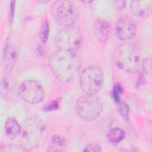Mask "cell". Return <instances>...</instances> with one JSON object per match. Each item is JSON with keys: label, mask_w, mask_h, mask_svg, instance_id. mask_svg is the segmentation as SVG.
I'll return each mask as SVG.
<instances>
[{"label": "cell", "mask_w": 152, "mask_h": 152, "mask_svg": "<svg viewBox=\"0 0 152 152\" xmlns=\"http://www.w3.org/2000/svg\"><path fill=\"white\" fill-rule=\"evenodd\" d=\"M49 65L57 80L67 83L78 72L81 63L75 52L59 49L49 56Z\"/></svg>", "instance_id": "1"}, {"label": "cell", "mask_w": 152, "mask_h": 152, "mask_svg": "<svg viewBox=\"0 0 152 152\" xmlns=\"http://www.w3.org/2000/svg\"><path fill=\"white\" fill-rule=\"evenodd\" d=\"M114 59L117 66L129 73H137L142 69V55L139 48L131 42L119 45L115 49Z\"/></svg>", "instance_id": "2"}, {"label": "cell", "mask_w": 152, "mask_h": 152, "mask_svg": "<svg viewBox=\"0 0 152 152\" xmlns=\"http://www.w3.org/2000/svg\"><path fill=\"white\" fill-rule=\"evenodd\" d=\"M50 12L59 24L66 27H71L77 21L79 15L75 3L66 0L55 1L50 7Z\"/></svg>", "instance_id": "3"}, {"label": "cell", "mask_w": 152, "mask_h": 152, "mask_svg": "<svg viewBox=\"0 0 152 152\" xmlns=\"http://www.w3.org/2000/svg\"><path fill=\"white\" fill-rule=\"evenodd\" d=\"M75 109L81 119L92 121L96 119L101 114L103 104L100 99L95 94H86L78 99Z\"/></svg>", "instance_id": "4"}, {"label": "cell", "mask_w": 152, "mask_h": 152, "mask_svg": "<svg viewBox=\"0 0 152 152\" xmlns=\"http://www.w3.org/2000/svg\"><path fill=\"white\" fill-rule=\"evenodd\" d=\"M55 42L59 49L75 52L82 46L83 35L78 28L68 27L56 34Z\"/></svg>", "instance_id": "5"}, {"label": "cell", "mask_w": 152, "mask_h": 152, "mask_svg": "<svg viewBox=\"0 0 152 152\" xmlns=\"http://www.w3.org/2000/svg\"><path fill=\"white\" fill-rule=\"evenodd\" d=\"M103 73L97 66H89L85 68L80 76V85L86 94H95L102 88Z\"/></svg>", "instance_id": "6"}, {"label": "cell", "mask_w": 152, "mask_h": 152, "mask_svg": "<svg viewBox=\"0 0 152 152\" xmlns=\"http://www.w3.org/2000/svg\"><path fill=\"white\" fill-rule=\"evenodd\" d=\"M18 94L26 102L36 104L41 102L44 98V91L37 81L33 80H26L18 87Z\"/></svg>", "instance_id": "7"}, {"label": "cell", "mask_w": 152, "mask_h": 152, "mask_svg": "<svg viewBox=\"0 0 152 152\" xmlns=\"http://www.w3.org/2000/svg\"><path fill=\"white\" fill-rule=\"evenodd\" d=\"M39 122L29 120L21 128V138L23 146L27 148H34L40 142L43 135V129Z\"/></svg>", "instance_id": "8"}, {"label": "cell", "mask_w": 152, "mask_h": 152, "mask_svg": "<svg viewBox=\"0 0 152 152\" xmlns=\"http://www.w3.org/2000/svg\"><path fill=\"white\" fill-rule=\"evenodd\" d=\"M136 25L134 21L128 17H122L116 22L115 32L121 40H127L133 38L136 34Z\"/></svg>", "instance_id": "9"}, {"label": "cell", "mask_w": 152, "mask_h": 152, "mask_svg": "<svg viewBox=\"0 0 152 152\" xmlns=\"http://www.w3.org/2000/svg\"><path fill=\"white\" fill-rule=\"evenodd\" d=\"M17 57V48L13 45H7L3 53L2 64L4 68L7 71H11L15 65Z\"/></svg>", "instance_id": "10"}, {"label": "cell", "mask_w": 152, "mask_h": 152, "mask_svg": "<svg viewBox=\"0 0 152 152\" xmlns=\"http://www.w3.org/2000/svg\"><path fill=\"white\" fill-rule=\"evenodd\" d=\"M152 1L151 0L132 1L130 4L131 12L137 17H144L151 11Z\"/></svg>", "instance_id": "11"}, {"label": "cell", "mask_w": 152, "mask_h": 152, "mask_svg": "<svg viewBox=\"0 0 152 152\" xmlns=\"http://www.w3.org/2000/svg\"><path fill=\"white\" fill-rule=\"evenodd\" d=\"M110 30L111 28L109 23L103 19H97L94 23V34L96 38L102 42H105L107 40Z\"/></svg>", "instance_id": "12"}, {"label": "cell", "mask_w": 152, "mask_h": 152, "mask_svg": "<svg viewBox=\"0 0 152 152\" xmlns=\"http://www.w3.org/2000/svg\"><path fill=\"white\" fill-rule=\"evenodd\" d=\"M21 128L14 118H8L5 121V133L6 136L11 140H13L20 135Z\"/></svg>", "instance_id": "13"}, {"label": "cell", "mask_w": 152, "mask_h": 152, "mask_svg": "<svg viewBox=\"0 0 152 152\" xmlns=\"http://www.w3.org/2000/svg\"><path fill=\"white\" fill-rule=\"evenodd\" d=\"M125 137V131L118 127L112 128L107 135V141L113 145H116L124 139Z\"/></svg>", "instance_id": "14"}, {"label": "cell", "mask_w": 152, "mask_h": 152, "mask_svg": "<svg viewBox=\"0 0 152 152\" xmlns=\"http://www.w3.org/2000/svg\"><path fill=\"white\" fill-rule=\"evenodd\" d=\"M12 86L9 80L4 77L1 81V94L4 99H8L11 94Z\"/></svg>", "instance_id": "15"}, {"label": "cell", "mask_w": 152, "mask_h": 152, "mask_svg": "<svg viewBox=\"0 0 152 152\" xmlns=\"http://www.w3.org/2000/svg\"><path fill=\"white\" fill-rule=\"evenodd\" d=\"M123 92V88L122 86L119 83H116L114 85L112 90V97L113 100L119 103L121 102V97Z\"/></svg>", "instance_id": "16"}, {"label": "cell", "mask_w": 152, "mask_h": 152, "mask_svg": "<svg viewBox=\"0 0 152 152\" xmlns=\"http://www.w3.org/2000/svg\"><path fill=\"white\" fill-rule=\"evenodd\" d=\"M49 34V25L47 21H45L42 24V27L40 32V37L42 42H46Z\"/></svg>", "instance_id": "17"}, {"label": "cell", "mask_w": 152, "mask_h": 152, "mask_svg": "<svg viewBox=\"0 0 152 152\" xmlns=\"http://www.w3.org/2000/svg\"><path fill=\"white\" fill-rule=\"evenodd\" d=\"M27 150L23 146L17 145H7L1 148V151H24Z\"/></svg>", "instance_id": "18"}, {"label": "cell", "mask_w": 152, "mask_h": 152, "mask_svg": "<svg viewBox=\"0 0 152 152\" xmlns=\"http://www.w3.org/2000/svg\"><path fill=\"white\" fill-rule=\"evenodd\" d=\"M100 146L96 144H91L85 147L84 151H101Z\"/></svg>", "instance_id": "19"}, {"label": "cell", "mask_w": 152, "mask_h": 152, "mask_svg": "<svg viewBox=\"0 0 152 152\" xmlns=\"http://www.w3.org/2000/svg\"><path fill=\"white\" fill-rule=\"evenodd\" d=\"M141 69H143L146 74L151 72V62L150 59H146L142 61Z\"/></svg>", "instance_id": "20"}, {"label": "cell", "mask_w": 152, "mask_h": 152, "mask_svg": "<svg viewBox=\"0 0 152 152\" xmlns=\"http://www.w3.org/2000/svg\"><path fill=\"white\" fill-rule=\"evenodd\" d=\"M119 110L121 112V113L126 118L127 115H128V106L123 103H119Z\"/></svg>", "instance_id": "21"}, {"label": "cell", "mask_w": 152, "mask_h": 152, "mask_svg": "<svg viewBox=\"0 0 152 152\" xmlns=\"http://www.w3.org/2000/svg\"><path fill=\"white\" fill-rule=\"evenodd\" d=\"M58 107V103L57 102H53L49 104H47V105L45 107V110L46 111H50L52 110H55Z\"/></svg>", "instance_id": "22"}, {"label": "cell", "mask_w": 152, "mask_h": 152, "mask_svg": "<svg viewBox=\"0 0 152 152\" xmlns=\"http://www.w3.org/2000/svg\"><path fill=\"white\" fill-rule=\"evenodd\" d=\"M113 6L119 10H121L125 7V1H113Z\"/></svg>", "instance_id": "23"}, {"label": "cell", "mask_w": 152, "mask_h": 152, "mask_svg": "<svg viewBox=\"0 0 152 152\" xmlns=\"http://www.w3.org/2000/svg\"><path fill=\"white\" fill-rule=\"evenodd\" d=\"M64 142V140L59 136L56 135L52 138V142L56 145H62Z\"/></svg>", "instance_id": "24"}, {"label": "cell", "mask_w": 152, "mask_h": 152, "mask_svg": "<svg viewBox=\"0 0 152 152\" xmlns=\"http://www.w3.org/2000/svg\"><path fill=\"white\" fill-rule=\"evenodd\" d=\"M15 1H11V6H10V14H9V20H12L13 18V14H14V10L15 7Z\"/></svg>", "instance_id": "25"}]
</instances>
